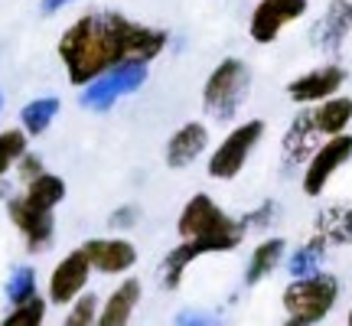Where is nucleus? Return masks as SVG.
<instances>
[{
    "label": "nucleus",
    "mask_w": 352,
    "mask_h": 326,
    "mask_svg": "<svg viewBox=\"0 0 352 326\" xmlns=\"http://www.w3.org/2000/svg\"><path fill=\"white\" fill-rule=\"evenodd\" d=\"M72 0H43V13H56L63 10V7H69Z\"/></svg>",
    "instance_id": "nucleus-30"
},
{
    "label": "nucleus",
    "mask_w": 352,
    "mask_h": 326,
    "mask_svg": "<svg viewBox=\"0 0 352 326\" xmlns=\"http://www.w3.org/2000/svg\"><path fill=\"white\" fill-rule=\"evenodd\" d=\"M23 199L33 206V209H43V213H52L59 202L65 199V180L63 176H56V173H43L33 176L30 183H26V193H23Z\"/></svg>",
    "instance_id": "nucleus-21"
},
{
    "label": "nucleus",
    "mask_w": 352,
    "mask_h": 326,
    "mask_svg": "<svg viewBox=\"0 0 352 326\" xmlns=\"http://www.w3.org/2000/svg\"><path fill=\"white\" fill-rule=\"evenodd\" d=\"M349 323H352V310H349Z\"/></svg>",
    "instance_id": "nucleus-32"
},
{
    "label": "nucleus",
    "mask_w": 352,
    "mask_h": 326,
    "mask_svg": "<svg viewBox=\"0 0 352 326\" xmlns=\"http://www.w3.org/2000/svg\"><path fill=\"white\" fill-rule=\"evenodd\" d=\"M314 232L323 235L329 245H352V206H346V202L327 206L316 215Z\"/></svg>",
    "instance_id": "nucleus-19"
},
{
    "label": "nucleus",
    "mask_w": 352,
    "mask_h": 326,
    "mask_svg": "<svg viewBox=\"0 0 352 326\" xmlns=\"http://www.w3.org/2000/svg\"><path fill=\"white\" fill-rule=\"evenodd\" d=\"M43 320H46V301L36 297V294L23 303H13V310L3 316L7 326H39Z\"/></svg>",
    "instance_id": "nucleus-24"
},
{
    "label": "nucleus",
    "mask_w": 352,
    "mask_h": 326,
    "mask_svg": "<svg viewBox=\"0 0 352 326\" xmlns=\"http://www.w3.org/2000/svg\"><path fill=\"white\" fill-rule=\"evenodd\" d=\"M176 232H179V239H222L228 241L232 248H239L241 241H245V226H241V219L235 215H228L212 196H206V193H196L192 199L183 206V213H179V222H176Z\"/></svg>",
    "instance_id": "nucleus-4"
},
{
    "label": "nucleus",
    "mask_w": 352,
    "mask_h": 326,
    "mask_svg": "<svg viewBox=\"0 0 352 326\" xmlns=\"http://www.w3.org/2000/svg\"><path fill=\"white\" fill-rule=\"evenodd\" d=\"M144 82H147V63H118L98 78H91L88 85H82L78 101L88 111H108L114 101L138 91Z\"/></svg>",
    "instance_id": "nucleus-6"
},
{
    "label": "nucleus",
    "mask_w": 352,
    "mask_h": 326,
    "mask_svg": "<svg viewBox=\"0 0 352 326\" xmlns=\"http://www.w3.org/2000/svg\"><path fill=\"white\" fill-rule=\"evenodd\" d=\"M352 33V0H329L323 17L310 26V46L320 52H340Z\"/></svg>",
    "instance_id": "nucleus-10"
},
{
    "label": "nucleus",
    "mask_w": 352,
    "mask_h": 326,
    "mask_svg": "<svg viewBox=\"0 0 352 326\" xmlns=\"http://www.w3.org/2000/svg\"><path fill=\"white\" fill-rule=\"evenodd\" d=\"M0 108H3V95H0Z\"/></svg>",
    "instance_id": "nucleus-31"
},
{
    "label": "nucleus",
    "mask_w": 352,
    "mask_h": 326,
    "mask_svg": "<svg viewBox=\"0 0 352 326\" xmlns=\"http://www.w3.org/2000/svg\"><path fill=\"white\" fill-rule=\"evenodd\" d=\"M346 69L342 65H316L310 72H303V76L290 78L287 82V98L294 105H316V101L329 98V95H340L342 85H346Z\"/></svg>",
    "instance_id": "nucleus-9"
},
{
    "label": "nucleus",
    "mask_w": 352,
    "mask_h": 326,
    "mask_svg": "<svg viewBox=\"0 0 352 326\" xmlns=\"http://www.w3.org/2000/svg\"><path fill=\"white\" fill-rule=\"evenodd\" d=\"M274 215H277L274 199H264L258 209H252V213L241 215V226H245V232H254V228H267L271 222H274Z\"/></svg>",
    "instance_id": "nucleus-27"
},
{
    "label": "nucleus",
    "mask_w": 352,
    "mask_h": 326,
    "mask_svg": "<svg viewBox=\"0 0 352 326\" xmlns=\"http://www.w3.org/2000/svg\"><path fill=\"white\" fill-rule=\"evenodd\" d=\"M88 274H91V261H88V254L82 248L69 251L63 261L52 268L50 274V301L56 307H65V303H72L85 290L88 284Z\"/></svg>",
    "instance_id": "nucleus-11"
},
{
    "label": "nucleus",
    "mask_w": 352,
    "mask_h": 326,
    "mask_svg": "<svg viewBox=\"0 0 352 326\" xmlns=\"http://www.w3.org/2000/svg\"><path fill=\"white\" fill-rule=\"evenodd\" d=\"M166 39V30L134 23L124 13H82L59 36V59L69 82L82 88L118 63H153Z\"/></svg>",
    "instance_id": "nucleus-1"
},
{
    "label": "nucleus",
    "mask_w": 352,
    "mask_h": 326,
    "mask_svg": "<svg viewBox=\"0 0 352 326\" xmlns=\"http://www.w3.org/2000/svg\"><path fill=\"white\" fill-rule=\"evenodd\" d=\"M310 118H314V127L320 131V138L346 134L352 124V98L349 95H329V98L310 105Z\"/></svg>",
    "instance_id": "nucleus-16"
},
{
    "label": "nucleus",
    "mask_w": 352,
    "mask_h": 326,
    "mask_svg": "<svg viewBox=\"0 0 352 326\" xmlns=\"http://www.w3.org/2000/svg\"><path fill=\"white\" fill-rule=\"evenodd\" d=\"M82 251L91 261V271L101 274H124L138 264V248L127 239H88Z\"/></svg>",
    "instance_id": "nucleus-13"
},
{
    "label": "nucleus",
    "mask_w": 352,
    "mask_h": 326,
    "mask_svg": "<svg viewBox=\"0 0 352 326\" xmlns=\"http://www.w3.org/2000/svg\"><path fill=\"white\" fill-rule=\"evenodd\" d=\"M352 160V134H336L327 138V144H320L310 160L303 163V176H300V189L307 196H323L327 186L333 183V176L340 173L342 166Z\"/></svg>",
    "instance_id": "nucleus-7"
},
{
    "label": "nucleus",
    "mask_w": 352,
    "mask_h": 326,
    "mask_svg": "<svg viewBox=\"0 0 352 326\" xmlns=\"http://www.w3.org/2000/svg\"><path fill=\"white\" fill-rule=\"evenodd\" d=\"M316 138H320V131L314 127L310 105H307V111H300L294 121H290L287 131H284V140H280V163H284V170L303 166V163L310 160V153L320 147Z\"/></svg>",
    "instance_id": "nucleus-14"
},
{
    "label": "nucleus",
    "mask_w": 352,
    "mask_h": 326,
    "mask_svg": "<svg viewBox=\"0 0 352 326\" xmlns=\"http://www.w3.org/2000/svg\"><path fill=\"white\" fill-rule=\"evenodd\" d=\"M340 277L329 271L290 277V284L280 294V303L287 310V326H314L327 320L340 303Z\"/></svg>",
    "instance_id": "nucleus-3"
},
{
    "label": "nucleus",
    "mask_w": 352,
    "mask_h": 326,
    "mask_svg": "<svg viewBox=\"0 0 352 326\" xmlns=\"http://www.w3.org/2000/svg\"><path fill=\"white\" fill-rule=\"evenodd\" d=\"M284 258H287V241L280 239V235H271V239L258 241V248H252V258H248V268H245V284L254 287V284L267 281L284 264Z\"/></svg>",
    "instance_id": "nucleus-17"
},
{
    "label": "nucleus",
    "mask_w": 352,
    "mask_h": 326,
    "mask_svg": "<svg viewBox=\"0 0 352 326\" xmlns=\"http://www.w3.org/2000/svg\"><path fill=\"white\" fill-rule=\"evenodd\" d=\"M91 323H98V297L82 290L76 301H72V310L65 316V326H91Z\"/></svg>",
    "instance_id": "nucleus-26"
},
{
    "label": "nucleus",
    "mask_w": 352,
    "mask_h": 326,
    "mask_svg": "<svg viewBox=\"0 0 352 326\" xmlns=\"http://www.w3.org/2000/svg\"><path fill=\"white\" fill-rule=\"evenodd\" d=\"M26 131L20 127H10V131H3L0 134V176H7L16 166V160L26 153Z\"/></svg>",
    "instance_id": "nucleus-23"
},
{
    "label": "nucleus",
    "mask_w": 352,
    "mask_h": 326,
    "mask_svg": "<svg viewBox=\"0 0 352 326\" xmlns=\"http://www.w3.org/2000/svg\"><path fill=\"white\" fill-rule=\"evenodd\" d=\"M206 151H209V127L202 121H186L179 131H173V138L166 140L164 157L170 170H183V166L199 160Z\"/></svg>",
    "instance_id": "nucleus-15"
},
{
    "label": "nucleus",
    "mask_w": 352,
    "mask_h": 326,
    "mask_svg": "<svg viewBox=\"0 0 352 326\" xmlns=\"http://www.w3.org/2000/svg\"><path fill=\"white\" fill-rule=\"evenodd\" d=\"M7 213H10V222L16 226V232L26 239V248L30 251H46L52 245V235H56L52 213L33 209L23 196H16V199L7 202Z\"/></svg>",
    "instance_id": "nucleus-12"
},
{
    "label": "nucleus",
    "mask_w": 352,
    "mask_h": 326,
    "mask_svg": "<svg viewBox=\"0 0 352 326\" xmlns=\"http://www.w3.org/2000/svg\"><path fill=\"white\" fill-rule=\"evenodd\" d=\"M16 170H20V180H23V183H30L33 176L43 173V160H39L36 153H30V151H26L23 157L16 160Z\"/></svg>",
    "instance_id": "nucleus-28"
},
{
    "label": "nucleus",
    "mask_w": 352,
    "mask_h": 326,
    "mask_svg": "<svg viewBox=\"0 0 352 326\" xmlns=\"http://www.w3.org/2000/svg\"><path fill=\"white\" fill-rule=\"evenodd\" d=\"M36 294V271L33 268H16L7 281V303H23Z\"/></svg>",
    "instance_id": "nucleus-25"
},
{
    "label": "nucleus",
    "mask_w": 352,
    "mask_h": 326,
    "mask_svg": "<svg viewBox=\"0 0 352 326\" xmlns=\"http://www.w3.org/2000/svg\"><path fill=\"white\" fill-rule=\"evenodd\" d=\"M310 13V0H258L248 20V36L258 46H271L287 26L300 23Z\"/></svg>",
    "instance_id": "nucleus-8"
},
{
    "label": "nucleus",
    "mask_w": 352,
    "mask_h": 326,
    "mask_svg": "<svg viewBox=\"0 0 352 326\" xmlns=\"http://www.w3.org/2000/svg\"><path fill=\"white\" fill-rule=\"evenodd\" d=\"M59 114V98L56 95H46V98H36L23 105V111H20V124L30 138H39V134H46L52 124V118Z\"/></svg>",
    "instance_id": "nucleus-22"
},
{
    "label": "nucleus",
    "mask_w": 352,
    "mask_h": 326,
    "mask_svg": "<svg viewBox=\"0 0 352 326\" xmlns=\"http://www.w3.org/2000/svg\"><path fill=\"white\" fill-rule=\"evenodd\" d=\"M327 248L329 241L323 239V235H316L307 241V245H300V248H294L284 258V268H287L290 277H307V274H316V271H323V261H327Z\"/></svg>",
    "instance_id": "nucleus-20"
},
{
    "label": "nucleus",
    "mask_w": 352,
    "mask_h": 326,
    "mask_svg": "<svg viewBox=\"0 0 352 326\" xmlns=\"http://www.w3.org/2000/svg\"><path fill=\"white\" fill-rule=\"evenodd\" d=\"M264 131H267V124H264L261 118H248V121H241V124L232 127L226 138H222V144L212 151V157H209V166H206L209 176L219 180V183L235 180V176L245 170L248 157L258 151Z\"/></svg>",
    "instance_id": "nucleus-5"
},
{
    "label": "nucleus",
    "mask_w": 352,
    "mask_h": 326,
    "mask_svg": "<svg viewBox=\"0 0 352 326\" xmlns=\"http://www.w3.org/2000/svg\"><path fill=\"white\" fill-rule=\"evenodd\" d=\"M138 215H140L138 206H121V209H114V213H111L108 226H111V228H131L134 222H138Z\"/></svg>",
    "instance_id": "nucleus-29"
},
{
    "label": "nucleus",
    "mask_w": 352,
    "mask_h": 326,
    "mask_svg": "<svg viewBox=\"0 0 352 326\" xmlns=\"http://www.w3.org/2000/svg\"><path fill=\"white\" fill-rule=\"evenodd\" d=\"M140 290H144V287H140L138 277H127V281H121V284L108 294L104 307L98 310V323L101 326H124L127 320L134 316V310H138Z\"/></svg>",
    "instance_id": "nucleus-18"
},
{
    "label": "nucleus",
    "mask_w": 352,
    "mask_h": 326,
    "mask_svg": "<svg viewBox=\"0 0 352 326\" xmlns=\"http://www.w3.org/2000/svg\"><path fill=\"white\" fill-rule=\"evenodd\" d=\"M248 98H252V69L239 56L222 59L202 85V111L219 124L235 121Z\"/></svg>",
    "instance_id": "nucleus-2"
}]
</instances>
